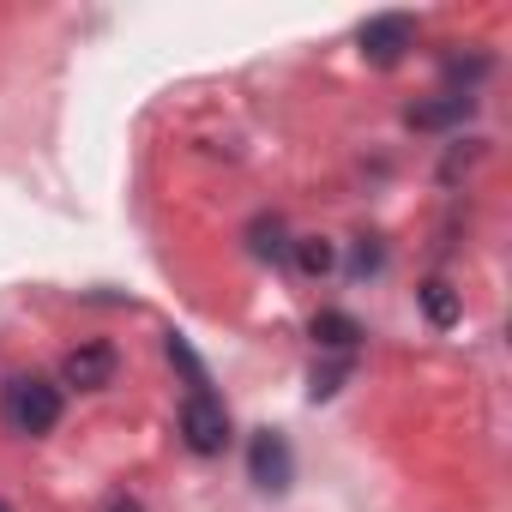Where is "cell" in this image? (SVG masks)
Masks as SVG:
<instances>
[{"instance_id":"6da1fadb","label":"cell","mask_w":512,"mask_h":512,"mask_svg":"<svg viewBox=\"0 0 512 512\" xmlns=\"http://www.w3.org/2000/svg\"><path fill=\"white\" fill-rule=\"evenodd\" d=\"M0 416H7L13 434H49L61 422V392L37 374H13L7 380V398H0Z\"/></svg>"},{"instance_id":"7a4b0ae2","label":"cell","mask_w":512,"mask_h":512,"mask_svg":"<svg viewBox=\"0 0 512 512\" xmlns=\"http://www.w3.org/2000/svg\"><path fill=\"white\" fill-rule=\"evenodd\" d=\"M181 440H187L199 458L223 452V446H229V410H223L211 392H187V404H181Z\"/></svg>"},{"instance_id":"3957f363","label":"cell","mask_w":512,"mask_h":512,"mask_svg":"<svg viewBox=\"0 0 512 512\" xmlns=\"http://www.w3.org/2000/svg\"><path fill=\"white\" fill-rule=\"evenodd\" d=\"M404 49H416V19H410V13H386V19H368V25H362V55H368V67H398Z\"/></svg>"},{"instance_id":"277c9868","label":"cell","mask_w":512,"mask_h":512,"mask_svg":"<svg viewBox=\"0 0 512 512\" xmlns=\"http://www.w3.org/2000/svg\"><path fill=\"white\" fill-rule=\"evenodd\" d=\"M247 464H253V482H260L266 494H284V488H290V476H296V464H290V446H284V434H272V428H260V434H253V452H247Z\"/></svg>"},{"instance_id":"5b68a950","label":"cell","mask_w":512,"mask_h":512,"mask_svg":"<svg viewBox=\"0 0 512 512\" xmlns=\"http://www.w3.org/2000/svg\"><path fill=\"white\" fill-rule=\"evenodd\" d=\"M61 380L79 386V392H103V386L115 380V350H109V344H79V350H67Z\"/></svg>"},{"instance_id":"8992f818","label":"cell","mask_w":512,"mask_h":512,"mask_svg":"<svg viewBox=\"0 0 512 512\" xmlns=\"http://www.w3.org/2000/svg\"><path fill=\"white\" fill-rule=\"evenodd\" d=\"M470 109H476L470 91H446V97H434V103H416V109H410V127H452V121H464Z\"/></svg>"},{"instance_id":"52a82bcc","label":"cell","mask_w":512,"mask_h":512,"mask_svg":"<svg viewBox=\"0 0 512 512\" xmlns=\"http://www.w3.org/2000/svg\"><path fill=\"white\" fill-rule=\"evenodd\" d=\"M356 338H362V326H356L350 314H332V308H326V314H314V344H326V350H344V356H350V350H356Z\"/></svg>"},{"instance_id":"ba28073f","label":"cell","mask_w":512,"mask_h":512,"mask_svg":"<svg viewBox=\"0 0 512 512\" xmlns=\"http://www.w3.org/2000/svg\"><path fill=\"white\" fill-rule=\"evenodd\" d=\"M422 308H428V320H434V326H458V296H452V284H446V278L422 284Z\"/></svg>"},{"instance_id":"9c48e42d","label":"cell","mask_w":512,"mask_h":512,"mask_svg":"<svg viewBox=\"0 0 512 512\" xmlns=\"http://www.w3.org/2000/svg\"><path fill=\"white\" fill-rule=\"evenodd\" d=\"M296 266H302V272H332V247H326L320 235H302V241H296Z\"/></svg>"},{"instance_id":"30bf717a","label":"cell","mask_w":512,"mask_h":512,"mask_svg":"<svg viewBox=\"0 0 512 512\" xmlns=\"http://www.w3.org/2000/svg\"><path fill=\"white\" fill-rule=\"evenodd\" d=\"M103 512H145V506H139V500H127V494H115V500H109Z\"/></svg>"},{"instance_id":"8fae6325","label":"cell","mask_w":512,"mask_h":512,"mask_svg":"<svg viewBox=\"0 0 512 512\" xmlns=\"http://www.w3.org/2000/svg\"><path fill=\"white\" fill-rule=\"evenodd\" d=\"M0 512H7V506H0Z\"/></svg>"}]
</instances>
